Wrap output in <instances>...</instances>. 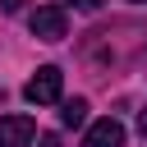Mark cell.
<instances>
[{"mask_svg":"<svg viewBox=\"0 0 147 147\" xmlns=\"http://www.w3.org/2000/svg\"><path fill=\"white\" fill-rule=\"evenodd\" d=\"M37 124L32 115H0V147H32Z\"/></svg>","mask_w":147,"mask_h":147,"instance_id":"3957f363","label":"cell"},{"mask_svg":"<svg viewBox=\"0 0 147 147\" xmlns=\"http://www.w3.org/2000/svg\"><path fill=\"white\" fill-rule=\"evenodd\" d=\"M138 133L147 138V106H142V115H138Z\"/></svg>","mask_w":147,"mask_h":147,"instance_id":"9c48e42d","label":"cell"},{"mask_svg":"<svg viewBox=\"0 0 147 147\" xmlns=\"http://www.w3.org/2000/svg\"><path fill=\"white\" fill-rule=\"evenodd\" d=\"M37 147H60V138H55V133H41V138H37Z\"/></svg>","mask_w":147,"mask_h":147,"instance_id":"ba28073f","label":"cell"},{"mask_svg":"<svg viewBox=\"0 0 147 147\" xmlns=\"http://www.w3.org/2000/svg\"><path fill=\"white\" fill-rule=\"evenodd\" d=\"M83 147H124V124L110 115V119H96L83 138Z\"/></svg>","mask_w":147,"mask_h":147,"instance_id":"277c9868","label":"cell"},{"mask_svg":"<svg viewBox=\"0 0 147 147\" xmlns=\"http://www.w3.org/2000/svg\"><path fill=\"white\" fill-rule=\"evenodd\" d=\"M28 28H32V37H37V41H64L69 18H64V9H60V5H41V9H32Z\"/></svg>","mask_w":147,"mask_h":147,"instance_id":"7a4b0ae2","label":"cell"},{"mask_svg":"<svg viewBox=\"0 0 147 147\" xmlns=\"http://www.w3.org/2000/svg\"><path fill=\"white\" fill-rule=\"evenodd\" d=\"M69 5H74V9H83V14H96L106 0H69Z\"/></svg>","mask_w":147,"mask_h":147,"instance_id":"8992f818","label":"cell"},{"mask_svg":"<svg viewBox=\"0 0 147 147\" xmlns=\"http://www.w3.org/2000/svg\"><path fill=\"white\" fill-rule=\"evenodd\" d=\"M0 9H5V14H18V9H23V0H0Z\"/></svg>","mask_w":147,"mask_h":147,"instance_id":"52a82bcc","label":"cell"},{"mask_svg":"<svg viewBox=\"0 0 147 147\" xmlns=\"http://www.w3.org/2000/svg\"><path fill=\"white\" fill-rule=\"evenodd\" d=\"M60 124H64V129H83V124H87V101H83V96L60 101Z\"/></svg>","mask_w":147,"mask_h":147,"instance_id":"5b68a950","label":"cell"},{"mask_svg":"<svg viewBox=\"0 0 147 147\" xmlns=\"http://www.w3.org/2000/svg\"><path fill=\"white\" fill-rule=\"evenodd\" d=\"M60 92H64V74H60L55 64H41V69L28 78V87H23V96H28L32 106H51V101H60Z\"/></svg>","mask_w":147,"mask_h":147,"instance_id":"6da1fadb","label":"cell"},{"mask_svg":"<svg viewBox=\"0 0 147 147\" xmlns=\"http://www.w3.org/2000/svg\"><path fill=\"white\" fill-rule=\"evenodd\" d=\"M133 5H147V0H133Z\"/></svg>","mask_w":147,"mask_h":147,"instance_id":"30bf717a","label":"cell"}]
</instances>
